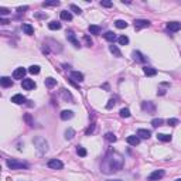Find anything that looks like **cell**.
<instances>
[{"label": "cell", "mask_w": 181, "mask_h": 181, "mask_svg": "<svg viewBox=\"0 0 181 181\" xmlns=\"http://www.w3.org/2000/svg\"><path fill=\"white\" fill-rule=\"evenodd\" d=\"M123 163H125V158H123L122 154L116 153V151H111L106 157L103 158L102 164H101V170L105 174H112V173L122 170Z\"/></svg>", "instance_id": "1"}, {"label": "cell", "mask_w": 181, "mask_h": 181, "mask_svg": "<svg viewBox=\"0 0 181 181\" xmlns=\"http://www.w3.org/2000/svg\"><path fill=\"white\" fill-rule=\"evenodd\" d=\"M33 143H34V147L37 149L40 156H42V154H45L47 151H48V142H47L44 137H41V136L34 137V139H33Z\"/></svg>", "instance_id": "2"}, {"label": "cell", "mask_w": 181, "mask_h": 181, "mask_svg": "<svg viewBox=\"0 0 181 181\" xmlns=\"http://www.w3.org/2000/svg\"><path fill=\"white\" fill-rule=\"evenodd\" d=\"M7 167L10 170H27L28 168V164L27 163H23V161H19V160H16V158H9L7 161Z\"/></svg>", "instance_id": "3"}, {"label": "cell", "mask_w": 181, "mask_h": 181, "mask_svg": "<svg viewBox=\"0 0 181 181\" xmlns=\"http://www.w3.org/2000/svg\"><path fill=\"white\" fill-rule=\"evenodd\" d=\"M164 174H166L164 170H154V171L151 173L149 177H147V180H149V181H158V180H161L163 177H164Z\"/></svg>", "instance_id": "4"}, {"label": "cell", "mask_w": 181, "mask_h": 181, "mask_svg": "<svg viewBox=\"0 0 181 181\" xmlns=\"http://www.w3.org/2000/svg\"><path fill=\"white\" fill-rule=\"evenodd\" d=\"M60 95H61V98H62V101H65V102H70V103H74V96H72V93H71L68 89L62 88L60 91Z\"/></svg>", "instance_id": "5"}, {"label": "cell", "mask_w": 181, "mask_h": 181, "mask_svg": "<svg viewBox=\"0 0 181 181\" xmlns=\"http://www.w3.org/2000/svg\"><path fill=\"white\" fill-rule=\"evenodd\" d=\"M67 40L72 44V45L75 47V48H79L81 47V44H79V41L76 40V37H75V33L72 31V30H68L67 31Z\"/></svg>", "instance_id": "6"}, {"label": "cell", "mask_w": 181, "mask_h": 181, "mask_svg": "<svg viewBox=\"0 0 181 181\" xmlns=\"http://www.w3.org/2000/svg\"><path fill=\"white\" fill-rule=\"evenodd\" d=\"M142 109L144 112H147V113H156V105L153 102H150V101H146V102H142Z\"/></svg>", "instance_id": "7"}, {"label": "cell", "mask_w": 181, "mask_h": 181, "mask_svg": "<svg viewBox=\"0 0 181 181\" xmlns=\"http://www.w3.org/2000/svg\"><path fill=\"white\" fill-rule=\"evenodd\" d=\"M135 28L136 30H142V28H146V27H150V21L149 20H143V19H137L135 20Z\"/></svg>", "instance_id": "8"}, {"label": "cell", "mask_w": 181, "mask_h": 181, "mask_svg": "<svg viewBox=\"0 0 181 181\" xmlns=\"http://www.w3.org/2000/svg\"><path fill=\"white\" fill-rule=\"evenodd\" d=\"M48 167L52 168V170H61V168L64 167V164H62V161L58 160V158H52V160L48 161Z\"/></svg>", "instance_id": "9"}, {"label": "cell", "mask_w": 181, "mask_h": 181, "mask_svg": "<svg viewBox=\"0 0 181 181\" xmlns=\"http://www.w3.org/2000/svg\"><path fill=\"white\" fill-rule=\"evenodd\" d=\"M27 70L23 68V67H19V68H16L13 72V78L14 79H24V75H26Z\"/></svg>", "instance_id": "10"}, {"label": "cell", "mask_w": 181, "mask_h": 181, "mask_svg": "<svg viewBox=\"0 0 181 181\" xmlns=\"http://www.w3.org/2000/svg\"><path fill=\"white\" fill-rule=\"evenodd\" d=\"M21 86H23L26 91H31V89L36 88V82L33 79H28V78H24L23 82H21Z\"/></svg>", "instance_id": "11"}, {"label": "cell", "mask_w": 181, "mask_h": 181, "mask_svg": "<svg viewBox=\"0 0 181 181\" xmlns=\"http://www.w3.org/2000/svg\"><path fill=\"white\" fill-rule=\"evenodd\" d=\"M167 30L171 33H177L181 30V23H178V21H170V23H167Z\"/></svg>", "instance_id": "12"}, {"label": "cell", "mask_w": 181, "mask_h": 181, "mask_svg": "<svg viewBox=\"0 0 181 181\" xmlns=\"http://www.w3.org/2000/svg\"><path fill=\"white\" fill-rule=\"evenodd\" d=\"M132 57H133V60H135L136 62H140V64H144V62H146V58H144V55L140 51H133L132 52Z\"/></svg>", "instance_id": "13"}, {"label": "cell", "mask_w": 181, "mask_h": 181, "mask_svg": "<svg viewBox=\"0 0 181 181\" xmlns=\"http://www.w3.org/2000/svg\"><path fill=\"white\" fill-rule=\"evenodd\" d=\"M11 102L16 103V105H23V103L26 102V98H24L21 93H17V95L11 96Z\"/></svg>", "instance_id": "14"}, {"label": "cell", "mask_w": 181, "mask_h": 181, "mask_svg": "<svg viewBox=\"0 0 181 181\" xmlns=\"http://www.w3.org/2000/svg\"><path fill=\"white\" fill-rule=\"evenodd\" d=\"M0 84H2L3 88H10V86H13V81L9 76H2L0 78Z\"/></svg>", "instance_id": "15"}, {"label": "cell", "mask_w": 181, "mask_h": 181, "mask_svg": "<svg viewBox=\"0 0 181 181\" xmlns=\"http://www.w3.org/2000/svg\"><path fill=\"white\" fill-rule=\"evenodd\" d=\"M126 142L130 144V146H137V144L140 143V137L137 135H132V136H127V139H126Z\"/></svg>", "instance_id": "16"}, {"label": "cell", "mask_w": 181, "mask_h": 181, "mask_svg": "<svg viewBox=\"0 0 181 181\" xmlns=\"http://www.w3.org/2000/svg\"><path fill=\"white\" fill-rule=\"evenodd\" d=\"M71 79H72V81L82 82V81H84V74L79 72V71H72V72H71Z\"/></svg>", "instance_id": "17"}, {"label": "cell", "mask_w": 181, "mask_h": 181, "mask_svg": "<svg viewBox=\"0 0 181 181\" xmlns=\"http://www.w3.org/2000/svg\"><path fill=\"white\" fill-rule=\"evenodd\" d=\"M137 136H139L140 139H149L150 136H151V132L147 129H139L137 130Z\"/></svg>", "instance_id": "18"}, {"label": "cell", "mask_w": 181, "mask_h": 181, "mask_svg": "<svg viewBox=\"0 0 181 181\" xmlns=\"http://www.w3.org/2000/svg\"><path fill=\"white\" fill-rule=\"evenodd\" d=\"M60 116H61L62 120H70V119L74 117V112H72V111H62Z\"/></svg>", "instance_id": "19"}, {"label": "cell", "mask_w": 181, "mask_h": 181, "mask_svg": "<svg viewBox=\"0 0 181 181\" xmlns=\"http://www.w3.org/2000/svg\"><path fill=\"white\" fill-rule=\"evenodd\" d=\"M103 37H105V40H108L109 42H115V40H117L116 34L113 31H106L105 34H103Z\"/></svg>", "instance_id": "20"}, {"label": "cell", "mask_w": 181, "mask_h": 181, "mask_svg": "<svg viewBox=\"0 0 181 181\" xmlns=\"http://www.w3.org/2000/svg\"><path fill=\"white\" fill-rule=\"evenodd\" d=\"M143 72L147 75V76H154V75L157 74V70H156V68H153V67H144Z\"/></svg>", "instance_id": "21"}, {"label": "cell", "mask_w": 181, "mask_h": 181, "mask_svg": "<svg viewBox=\"0 0 181 181\" xmlns=\"http://www.w3.org/2000/svg\"><path fill=\"white\" fill-rule=\"evenodd\" d=\"M109 51H111L113 55L116 57V58H120V57H122V52H120V50L117 48V45H113V44H112V45H109Z\"/></svg>", "instance_id": "22"}, {"label": "cell", "mask_w": 181, "mask_h": 181, "mask_svg": "<svg viewBox=\"0 0 181 181\" xmlns=\"http://www.w3.org/2000/svg\"><path fill=\"white\" fill-rule=\"evenodd\" d=\"M88 30L93 36H99V34H101V27H99V26H95V24H91L88 27Z\"/></svg>", "instance_id": "23"}, {"label": "cell", "mask_w": 181, "mask_h": 181, "mask_svg": "<svg viewBox=\"0 0 181 181\" xmlns=\"http://www.w3.org/2000/svg\"><path fill=\"white\" fill-rule=\"evenodd\" d=\"M61 20H64V21H71V20H72V14H71V11H68V10L61 11Z\"/></svg>", "instance_id": "24"}, {"label": "cell", "mask_w": 181, "mask_h": 181, "mask_svg": "<svg viewBox=\"0 0 181 181\" xmlns=\"http://www.w3.org/2000/svg\"><path fill=\"white\" fill-rule=\"evenodd\" d=\"M23 31L26 33L27 36H33V34H34V28H33L31 24L24 23V24H23Z\"/></svg>", "instance_id": "25"}, {"label": "cell", "mask_w": 181, "mask_h": 181, "mask_svg": "<svg viewBox=\"0 0 181 181\" xmlns=\"http://www.w3.org/2000/svg\"><path fill=\"white\" fill-rule=\"evenodd\" d=\"M57 85V79H54V78H51V76H50V78H45V86L47 88H54V86H55Z\"/></svg>", "instance_id": "26"}, {"label": "cell", "mask_w": 181, "mask_h": 181, "mask_svg": "<svg viewBox=\"0 0 181 181\" xmlns=\"http://www.w3.org/2000/svg\"><path fill=\"white\" fill-rule=\"evenodd\" d=\"M105 140H108L109 143H115V142L117 140V137H116L115 135H113L112 132H108L106 135H105Z\"/></svg>", "instance_id": "27"}, {"label": "cell", "mask_w": 181, "mask_h": 181, "mask_svg": "<svg viewBox=\"0 0 181 181\" xmlns=\"http://www.w3.org/2000/svg\"><path fill=\"white\" fill-rule=\"evenodd\" d=\"M157 139L160 142H170L171 140V135H166V133H158L157 135Z\"/></svg>", "instance_id": "28"}, {"label": "cell", "mask_w": 181, "mask_h": 181, "mask_svg": "<svg viewBox=\"0 0 181 181\" xmlns=\"http://www.w3.org/2000/svg\"><path fill=\"white\" fill-rule=\"evenodd\" d=\"M74 136H75V130L74 129H67L65 130V139L67 140H71V139H74Z\"/></svg>", "instance_id": "29"}, {"label": "cell", "mask_w": 181, "mask_h": 181, "mask_svg": "<svg viewBox=\"0 0 181 181\" xmlns=\"http://www.w3.org/2000/svg\"><path fill=\"white\" fill-rule=\"evenodd\" d=\"M76 154H78L79 157H85V156L88 154V151H86L85 147H82V146H76Z\"/></svg>", "instance_id": "30"}, {"label": "cell", "mask_w": 181, "mask_h": 181, "mask_svg": "<svg viewBox=\"0 0 181 181\" xmlns=\"http://www.w3.org/2000/svg\"><path fill=\"white\" fill-rule=\"evenodd\" d=\"M28 72L33 75H38L40 74V67H38V65H31V67L28 68Z\"/></svg>", "instance_id": "31"}, {"label": "cell", "mask_w": 181, "mask_h": 181, "mask_svg": "<svg viewBox=\"0 0 181 181\" xmlns=\"http://www.w3.org/2000/svg\"><path fill=\"white\" fill-rule=\"evenodd\" d=\"M48 28H50V30H60L61 23H58V21H51V23H48Z\"/></svg>", "instance_id": "32"}, {"label": "cell", "mask_w": 181, "mask_h": 181, "mask_svg": "<svg viewBox=\"0 0 181 181\" xmlns=\"http://www.w3.org/2000/svg\"><path fill=\"white\" fill-rule=\"evenodd\" d=\"M117 42H119L120 45H126V44H129V37L120 36V37H117Z\"/></svg>", "instance_id": "33"}, {"label": "cell", "mask_w": 181, "mask_h": 181, "mask_svg": "<svg viewBox=\"0 0 181 181\" xmlns=\"http://www.w3.org/2000/svg\"><path fill=\"white\" fill-rule=\"evenodd\" d=\"M115 26H116L117 28H126L127 27V23H126L125 20H116V21H115Z\"/></svg>", "instance_id": "34"}, {"label": "cell", "mask_w": 181, "mask_h": 181, "mask_svg": "<svg viewBox=\"0 0 181 181\" xmlns=\"http://www.w3.org/2000/svg\"><path fill=\"white\" fill-rule=\"evenodd\" d=\"M163 123H164V120H163V119H160V117H157V119H153V120H151V125H153V127H160V126H163Z\"/></svg>", "instance_id": "35"}, {"label": "cell", "mask_w": 181, "mask_h": 181, "mask_svg": "<svg viewBox=\"0 0 181 181\" xmlns=\"http://www.w3.org/2000/svg\"><path fill=\"white\" fill-rule=\"evenodd\" d=\"M70 10H71V11H74L75 14H81V13H82L81 7H78L76 5H71V6H70Z\"/></svg>", "instance_id": "36"}, {"label": "cell", "mask_w": 181, "mask_h": 181, "mask_svg": "<svg viewBox=\"0 0 181 181\" xmlns=\"http://www.w3.org/2000/svg\"><path fill=\"white\" fill-rule=\"evenodd\" d=\"M120 116L122 117H130L129 108H123V109H120Z\"/></svg>", "instance_id": "37"}, {"label": "cell", "mask_w": 181, "mask_h": 181, "mask_svg": "<svg viewBox=\"0 0 181 181\" xmlns=\"http://www.w3.org/2000/svg\"><path fill=\"white\" fill-rule=\"evenodd\" d=\"M42 6H44V7H50V6H60V2H58V0H54V2H44Z\"/></svg>", "instance_id": "38"}, {"label": "cell", "mask_w": 181, "mask_h": 181, "mask_svg": "<svg viewBox=\"0 0 181 181\" xmlns=\"http://www.w3.org/2000/svg\"><path fill=\"white\" fill-rule=\"evenodd\" d=\"M115 105H116V98H111V99H109V102L106 103V109H112Z\"/></svg>", "instance_id": "39"}, {"label": "cell", "mask_w": 181, "mask_h": 181, "mask_svg": "<svg viewBox=\"0 0 181 181\" xmlns=\"http://www.w3.org/2000/svg\"><path fill=\"white\" fill-rule=\"evenodd\" d=\"M178 123H180V122H178V119H174V117H171V119H168V120H167V125L168 126H177Z\"/></svg>", "instance_id": "40"}, {"label": "cell", "mask_w": 181, "mask_h": 181, "mask_svg": "<svg viewBox=\"0 0 181 181\" xmlns=\"http://www.w3.org/2000/svg\"><path fill=\"white\" fill-rule=\"evenodd\" d=\"M84 41L86 42V45H88V47H92L93 41L91 40V37H89V36H84Z\"/></svg>", "instance_id": "41"}, {"label": "cell", "mask_w": 181, "mask_h": 181, "mask_svg": "<svg viewBox=\"0 0 181 181\" xmlns=\"http://www.w3.org/2000/svg\"><path fill=\"white\" fill-rule=\"evenodd\" d=\"M10 11L9 9H6V7H0V16H7Z\"/></svg>", "instance_id": "42"}, {"label": "cell", "mask_w": 181, "mask_h": 181, "mask_svg": "<svg viewBox=\"0 0 181 181\" xmlns=\"http://www.w3.org/2000/svg\"><path fill=\"white\" fill-rule=\"evenodd\" d=\"M101 6H102V7H112L113 3H112V2H101Z\"/></svg>", "instance_id": "43"}, {"label": "cell", "mask_w": 181, "mask_h": 181, "mask_svg": "<svg viewBox=\"0 0 181 181\" xmlns=\"http://www.w3.org/2000/svg\"><path fill=\"white\" fill-rule=\"evenodd\" d=\"M163 86H168V84L167 82H164V84H161ZM158 91H160V92H157V95H164V93H166V91H164V89H158Z\"/></svg>", "instance_id": "44"}, {"label": "cell", "mask_w": 181, "mask_h": 181, "mask_svg": "<svg viewBox=\"0 0 181 181\" xmlns=\"http://www.w3.org/2000/svg\"><path fill=\"white\" fill-rule=\"evenodd\" d=\"M93 130H95V125L92 123V126H91V127H89V129L86 130V135H91V133H92Z\"/></svg>", "instance_id": "45"}, {"label": "cell", "mask_w": 181, "mask_h": 181, "mask_svg": "<svg viewBox=\"0 0 181 181\" xmlns=\"http://www.w3.org/2000/svg\"><path fill=\"white\" fill-rule=\"evenodd\" d=\"M27 9H28L27 6H23V7H19V9H17V11H19V13H24Z\"/></svg>", "instance_id": "46"}, {"label": "cell", "mask_w": 181, "mask_h": 181, "mask_svg": "<svg viewBox=\"0 0 181 181\" xmlns=\"http://www.w3.org/2000/svg\"><path fill=\"white\" fill-rule=\"evenodd\" d=\"M26 120L28 122V125H30V126H33V123H31V117H30V115H26Z\"/></svg>", "instance_id": "47"}, {"label": "cell", "mask_w": 181, "mask_h": 181, "mask_svg": "<svg viewBox=\"0 0 181 181\" xmlns=\"http://www.w3.org/2000/svg\"><path fill=\"white\" fill-rule=\"evenodd\" d=\"M68 81H70V84H71V85H74L75 88H79V85H78V84H75V82H74V81H72V79H71V78L68 79Z\"/></svg>", "instance_id": "48"}, {"label": "cell", "mask_w": 181, "mask_h": 181, "mask_svg": "<svg viewBox=\"0 0 181 181\" xmlns=\"http://www.w3.org/2000/svg\"><path fill=\"white\" fill-rule=\"evenodd\" d=\"M0 23H2V24H9V20H6V19H2V20H0Z\"/></svg>", "instance_id": "49"}, {"label": "cell", "mask_w": 181, "mask_h": 181, "mask_svg": "<svg viewBox=\"0 0 181 181\" xmlns=\"http://www.w3.org/2000/svg\"><path fill=\"white\" fill-rule=\"evenodd\" d=\"M108 181H120V180H108Z\"/></svg>", "instance_id": "50"}, {"label": "cell", "mask_w": 181, "mask_h": 181, "mask_svg": "<svg viewBox=\"0 0 181 181\" xmlns=\"http://www.w3.org/2000/svg\"><path fill=\"white\" fill-rule=\"evenodd\" d=\"M176 181H181V178H177V180Z\"/></svg>", "instance_id": "51"}]
</instances>
